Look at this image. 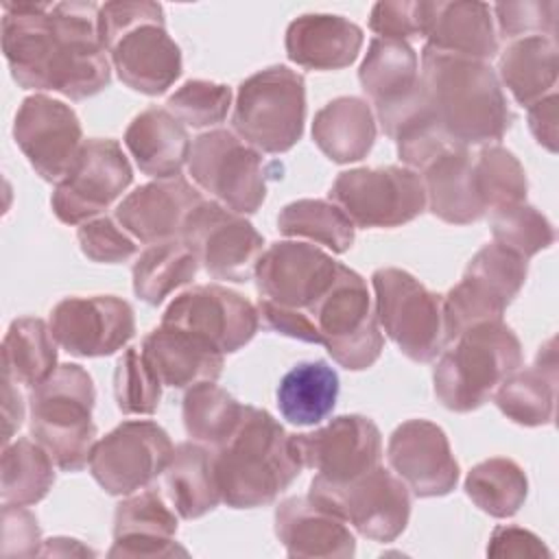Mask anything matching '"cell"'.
<instances>
[{"label":"cell","instance_id":"16","mask_svg":"<svg viewBox=\"0 0 559 559\" xmlns=\"http://www.w3.org/2000/svg\"><path fill=\"white\" fill-rule=\"evenodd\" d=\"M162 325L190 332L223 354L245 347L260 328L258 308L221 284H199L179 293L162 314Z\"/></svg>","mask_w":559,"mask_h":559},{"label":"cell","instance_id":"12","mask_svg":"<svg viewBox=\"0 0 559 559\" xmlns=\"http://www.w3.org/2000/svg\"><path fill=\"white\" fill-rule=\"evenodd\" d=\"M330 201L356 227L391 229L415 221L426 210V190L419 173L406 166H365L338 173Z\"/></svg>","mask_w":559,"mask_h":559},{"label":"cell","instance_id":"26","mask_svg":"<svg viewBox=\"0 0 559 559\" xmlns=\"http://www.w3.org/2000/svg\"><path fill=\"white\" fill-rule=\"evenodd\" d=\"M362 28L334 13H304L284 37L286 57L308 70H341L352 66L362 48Z\"/></svg>","mask_w":559,"mask_h":559},{"label":"cell","instance_id":"2","mask_svg":"<svg viewBox=\"0 0 559 559\" xmlns=\"http://www.w3.org/2000/svg\"><path fill=\"white\" fill-rule=\"evenodd\" d=\"M419 81L428 111L454 144L487 146L513 124L515 116L487 61L424 46Z\"/></svg>","mask_w":559,"mask_h":559},{"label":"cell","instance_id":"23","mask_svg":"<svg viewBox=\"0 0 559 559\" xmlns=\"http://www.w3.org/2000/svg\"><path fill=\"white\" fill-rule=\"evenodd\" d=\"M201 201V192L181 175L155 179L135 188L118 203L116 221L144 245L177 240L188 214Z\"/></svg>","mask_w":559,"mask_h":559},{"label":"cell","instance_id":"37","mask_svg":"<svg viewBox=\"0 0 559 559\" xmlns=\"http://www.w3.org/2000/svg\"><path fill=\"white\" fill-rule=\"evenodd\" d=\"M55 485V463L50 454L26 437L2 445L0 500L2 504L31 507L46 498Z\"/></svg>","mask_w":559,"mask_h":559},{"label":"cell","instance_id":"22","mask_svg":"<svg viewBox=\"0 0 559 559\" xmlns=\"http://www.w3.org/2000/svg\"><path fill=\"white\" fill-rule=\"evenodd\" d=\"M386 461L417 498L448 496L459 483V463L448 435L428 419H406L389 437Z\"/></svg>","mask_w":559,"mask_h":559},{"label":"cell","instance_id":"42","mask_svg":"<svg viewBox=\"0 0 559 559\" xmlns=\"http://www.w3.org/2000/svg\"><path fill=\"white\" fill-rule=\"evenodd\" d=\"M476 192L485 212L526 201L528 179L520 159L504 146L487 144L472 157Z\"/></svg>","mask_w":559,"mask_h":559},{"label":"cell","instance_id":"52","mask_svg":"<svg viewBox=\"0 0 559 559\" xmlns=\"http://www.w3.org/2000/svg\"><path fill=\"white\" fill-rule=\"evenodd\" d=\"M557 92L546 94L537 103L528 105V129L539 146L557 153Z\"/></svg>","mask_w":559,"mask_h":559},{"label":"cell","instance_id":"9","mask_svg":"<svg viewBox=\"0 0 559 559\" xmlns=\"http://www.w3.org/2000/svg\"><path fill=\"white\" fill-rule=\"evenodd\" d=\"M373 312L384 334L413 362H430L445 345L443 295L428 290L404 269L382 266L371 275Z\"/></svg>","mask_w":559,"mask_h":559},{"label":"cell","instance_id":"49","mask_svg":"<svg viewBox=\"0 0 559 559\" xmlns=\"http://www.w3.org/2000/svg\"><path fill=\"white\" fill-rule=\"evenodd\" d=\"M41 531L37 518L15 504H2V555L35 557L41 550Z\"/></svg>","mask_w":559,"mask_h":559},{"label":"cell","instance_id":"5","mask_svg":"<svg viewBox=\"0 0 559 559\" xmlns=\"http://www.w3.org/2000/svg\"><path fill=\"white\" fill-rule=\"evenodd\" d=\"M522 367V345L502 321H485L467 328L450 341L432 369L437 400L454 413L480 408L496 386Z\"/></svg>","mask_w":559,"mask_h":559},{"label":"cell","instance_id":"36","mask_svg":"<svg viewBox=\"0 0 559 559\" xmlns=\"http://www.w3.org/2000/svg\"><path fill=\"white\" fill-rule=\"evenodd\" d=\"M57 367V341L50 325L37 317L11 321L2 338V376L33 389Z\"/></svg>","mask_w":559,"mask_h":559},{"label":"cell","instance_id":"35","mask_svg":"<svg viewBox=\"0 0 559 559\" xmlns=\"http://www.w3.org/2000/svg\"><path fill=\"white\" fill-rule=\"evenodd\" d=\"M498 81L513 98L528 107L555 92L557 41L555 37L531 35L509 41L498 57Z\"/></svg>","mask_w":559,"mask_h":559},{"label":"cell","instance_id":"19","mask_svg":"<svg viewBox=\"0 0 559 559\" xmlns=\"http://www.w3.org/2000/svg\"><path fill=\"white\" fill-rule=\"evenodd\" d=\"M338 266L341 262L317 245L277 240L262 251L253 280L260 299L308 314L334 284Z\"/></svg>","mask_w":559,"mask_h":559},{"label":"cell","instance_id":"10","mask_svg":"<svg viewBox=\"0 0 559 559\" xmlns=\"http://www.w3.org/2000/svg\"><path fill=\"white\" fill-rule=\"evenodd\" d=\"M308 498L352 524L362 537L380 544L395 542L411 518V489L382 465L347 483L314 476Z\"/></svg>","mask_w":559,"mask_h":559},{"label":"cell","instance_id":"48","mask_svg":"<svg viewBox=\"0 0 559 559\" xmlns=\"http://www.w3.org/2000/svg\"><path fill=\"white\" fill-rule=\"evenodd\" d=\"M426 0H389L376 2L369 13V28L384 39L421 37Z\"/></svg>","mask_w":559,"mask_h":559},{"label":"cell","instance_id":"18","mask_svg":"<svg viewBox=\"0 0 559 559\" xmlns=\"http://www.w3.org/2000/svg\"><path fill=\"white\" fill-rule=\"evenodd\" d=\"M13 140L33 170L50 183L66 177L85 142L76 111L46 94L22 100L13 120Z\"/></svg>","mask_w":559,"mask_h":559},{"label":"cell","instance_id":"6","mask_svg":"<svg viewBox=\"0 0 559 559\" xmlns=\"http://www.w3.org/2000/svg\"><path fill=\"white\" fill-rule=\"evenodd\" d=\"M94 404V380L74 362L59 365L28 393L31 435L61 472H81L90 461L96 443Z\"/></svg>","mask_w":559,"mask_h":559},{"label":"cell","instance_id":"51","mask_svg":"<svg viewBox=\"0 0 559 559\" xmlns=\"http://www.w3.org/2000/svg\"><path fill=\"white\" fill-rule=\"evenodd\" d=\"M487 555L489 557H550L552 552L535 533L507 524V526L493 528L487 544Z\"/></svg>","mask_w":559,"mask_h":559},{"label":"cell","instance_id":"41","mask_svg":"<svg viewBox=\"0 0 559 559\" xmlns=\"http://www.w3.org/2000/svg\"><path fill=\"white\" fill-rule=\"evenodd\" d=\"M245 404L214 382H199L183 395L181 419L188 437L212 450L238 426Z\"/></svg>","mask_w":559,"mask_h":559},{"label":"cell","instance_id":"17","mask_svg":"<svg viewBox=\"0 0 559 559\" xmlns=\"http://www.w3.org/2000/svg\"><path fill=\"white\" fill-rule=\"evenodd\" d=\"M358 81L389 138L426 105L419 57L408 41L373 37L358 68Z\"/></svg>","mask_w":559,"mask_h":559},{"label":"cell","instance_id":"28","mask_svg":"<svg viewBox=\"0 0 559 559\" xmlns=\"http://www.w3.org/2000/svg\"><path fill=\"white\" fill-rule=\"evenodd\" d=\"M421 37L426 46L480 61H489L498 55L491 7L485 2H426Z\"/></svg>","mask_w":559,"mask_h":559},{"label":"cell","instance_id":"43","mask_svg":"<svg viewBox=\"0 0 559 559\" xmlns=\"http://www.w3.org/2000/svg\"><path fill=\"white\" fill-rule=\"evenodd\" d=\"M491 236L496 245L531 260L555 242V227L537 207L524 201L491 212Z\"/></svg>","mask_w":559,"mask_h":559},{"label":"cell","instance_id":"50","mask_svg":"<svg viewBox=\"0 0 559 559\" xmlns=\"http://www.w3.org/2000/svg\"><path fill=\"white\" fill-rule=\"evenodd\" d=\"M258 308V317L260 321L277 332V334H284L288 338H295V341H304V343H319V332L314 328V323L310 321V317L301 310H293V308H284V306H277V304H271L266 299H258L255 304Z\"/></svg>","mask_w":559,"mask_h":559},{"label":"cell","instance_id":"33","mask_svg":"<svg viewBox=\"0 0 559 559\" xmlns=\"http://www.w3.org/2000/svg\"><path fill=\"white\" fill-rule=\"evenodd\" d=\"M164 489L170 507L183 520H197L214 511L221 493L214 478L212 452L197 441L177 443L164 469Z\"/></svg>","mask_w":559,"mask_h":559},{"label":"cell","instance_id":"11","mask_svg":"<svg viewBox=\"0 0 559 559\" xmlns=\"http://www.w3.org/2000/svg\"><path fill=\"white\" fill-rule=\"evenodd\" d=\"M188 173L221 205L238 214H255L266 199L269 170L258 148L234 131L210 129L192 140Z\"/></svg>","mask_w":559,"mask_h":559},{"label":"cell","instance_id":"13","mask_svg":"<svg viewBox=\"0 0 559 559\" xmlns=\"http://www.w3.org/2000/svg\"><path fill=\"white\" fill-rule=\"evenodd\" d=\"M173 452L175 445L159 424L129 419L96 439L87 467L109 496H129L162 476Z\"/></svg>","mask_w":559,"mask_h":559},{"label":"cell","instance_id":"29","mask_svg":"<svg viewBox=\"0 0 559 559\" xmlns=\"http://www.w3.org/2000/svg\"><path fill=\"white\" fill-rule=\"evenodd\" d=\"M498 411L513 424L535 428L548 426L555 419L557 400V349L555 338H548L531 367L511 371L491 395Z\"/></svg>","mask_w":559,"mask_h":559},{"label":"cell","instance_id":"53","mask_svg":"<svg viewBox=\"0 0 559 559\" xmlns=\"http://www.w3.org/2000/svg\"><path fill=\"white\" fill-rule=\"evenodd\" d=\"M24 397L20 389L15 386L13 380L2 376V419H4V430H2V445L13 441V435L20 430L24 421Z\"/></svg>","mask_w":559,"mask_h":559},{"label":"cell","instance_id":"32","mask_svg":"<svg viewBox=\"0 0 559 559\" xmlns=\"http://www.w3.org/2000/svg\"><path fill=\"white\" fill-rule=\"evenodd\" d=\"M378 127L371 105L360 96H338L325 103L312 120V140L334 164L360 162L376 144Z\"/></svg>","mask_w":559,"mask_h":559},{"label":"cell","instance_id":"3","mask_svg":"<svg viewBox=\"0 0 559 559\" xmlns=\"http://www.w3.org/2000/svg\"><path fill=\"white\" fill-rule=\"evenodd\" d=\"M212 463L221 500L231 509L275 502L304 469L284 426L247 404L234 432L212 450Z\"/></svg>","mask_w":559,"mask_h":559},{"label":"cell","instance_id":"4","mask_svg":"<svg viewBox=\"0 0 559 559\" xmlns=\"http://www.w3.org/2000/svg\"><path fill=\"white\" fill-rule=\"evenodd\" d=\"M98 37L118 79L133 92L159 96L181 76V48L168 35L164 7L157 2L100 4Z\"/></svg>","mask_w":559,"mask_h":559},{"label":"cell","instance_id":"30","mask_svg":"<svg viewBox=\"0 0 559 559\" xmlns=\"http://www.w3.org/2000/svg\"><path fill=\"white\" fill-rule=\"evenodd\" d=\"M124 146L140 173L155 179L179 177L190 157V135L166 107H146L124 131Z\"/></svg>","mask_w":559,"mask_h":559},{"label":"cell","instance_id":"46","mask_svg":"<svg viewBox=\"0 0 559 559\" xmlns=\"http://www.w3.org/2000/svg\"><path fill=\"white\" fill-rule=\"evenodd\" d=\"M498 31L504 39L513 41L520 37L544 35L555 37L559 2L555 0H518L498 2L493 9Z\"/></svg>","mask_w":559,"mask_h":559},{"label":"cell","instance_id":"25","mask_svg":"<svg viewBox=\"0 0 559 559\" xmlns=\"http://www.w3.org/2000/svg\"><path fill=\"white\" fill-rule=\"evenodd\" d=\"M275 535L288 557L347 559L356 555V537L347 522L308 496H290L275 507Z\"/></svg>","mask_w":559,"mask_h":559},{"label":"cell","instance_id":"14","mask_svg":"<svg viewBox=\"0 0 559 559\" xmlns=\"http://www.w3.org/2000/svg\"><path fill=\"white\" fill-rule=\"evenodd\" d=\"M179 240L214 280L249 282L264 251L262 234L218 201H201L186 218Z\"/></svg>","mask_w":559,"mask_h":559},{"label":"cell","instance_id":"47","mask_svg":"<svg viewBox=\"0 0 559 559\" xmlns=\"http://www.w3.org/2000/svg\"><path fill=\"white\" fill-rule=\"evenodd\" d=\"M76 240L83 255L100 264L124 262L138 251V245L133 242V238L122 229L118 221L109 216H96L79 225Z\"/></svg>","mask_w":559,"mask_h":559},{"label":"cell","instance_id":"38","mask_svg":"<svg viewBox=\"0 0 559 559\" xmlns=\"http://www.w3.org/2000/svg\"><path fill=\"white\" fill-rule=\"evenodd\" d=\"M199 262L181 240L148 245L133 262V293L148 306H159L177 288L194 280Z\"/></svg>","mask_w":559,"mask_h":559},{"label":"cell","instance_id":"45","mask_svg":"<svg viewBox=\"0 0 559 559\" xmlns=\"http://www.w3.org/2000/svg\"><path fill=\"white\" fill-rule=\"evenodd\" d=\"M231 107V87L214 81L190 79L177 87L168 100L166 109L181 122L192 129L216 127L227 118Z\"/></svg>","mask_w":559,"mask_h":559},{"label":"cell","instance_id":"44","mask_svg":"<svg viewBox=\"0 0 559 559\" xmlns=\"http://www.w3.org/2000/svg\"><path fill=\"white\" fill-rule=\"evenodd\" d=\"M162 382L138 347H127L114 369V400L122 415H153L162 400Z\"/></svg>","mask_w":559,"mask_h":559},{"label":"cell","instance_id":"27","mask_svg":"<svg viewBox=\"0 0 559 559\" xmlns=\"http://www.w3.org/2000/svg\"><path fill=\"white\" fill-rule=\"evenodd\" d=\"M140 352L159 382L173 389L216 382L223 371V352L190 332L162 323L142 338Z\"/></svg>","mask_w":559,"mask_h":559},{"label":"cell","instance_id":"24","mask_svg":"<svg viewBox=\"0 0 559 559\" xmlns=\"http://www.w3.org/2000/svg\"><path fill=\"white\" fill-rule=\"evenodd\" d=\"M179 528L175 509L153 489L124 496L114 511V544L107 557L159 559L188 555L175 539Z\"/></svg>","mask_w":559,"mask_h":559},{"label":"cell","instance_id":"1","mask_svg":"<svg viewBox=\"0 0 559 559\" xmlns=\"http://www.w3.org/2000/svg\"><path fill=\"white\" fill-rule=\"evenodd\" d=\"M96 2H2V52L24 90H52L70 100L96 96L111 83L98 37Z\"/></svg>","mask_w":559,"mask_h":559},{"label":"cell","instance_id":"15","mask_svg":"<svg viewBox=\"0 0 559 559\" xmlns=\"http://www.w3.org/2000/svg\"><path fill=\"white\" fill-rule=\"evenodd\" d=\"M133 181L122 146L111 138L83 142L66 177L55 183L50 207L66 225H83L103 214Z\"/></svg>","mask_w":559,"mask_h":559},{"label":"cell","instance_id":"34","mask_svg":"<svg viewBox=\"0 0 559 559\" xmlns=\"http://www.w3.org/2000/svg\"><path fill=\"white\" fill-rule=\"evenodd\" d=\"M338 373L325 360H304L288 369L275 391L280 415L295 426H317L336 406Z\"/></svg>","mask_w":559,"mask_h":559},{"label":"cell","instance_id":"20","mask_svg":"<svg viewBox=\"0 0 559 559\" xmlns=\"http://www.w3.org/2000/svg\"><path fill=\"white\" fill-rule=\"evenodd\" d=\"M48 325L57 345L68 354L100 358L129 345L135 336V312L116 295L66 297L52 306Z\"/></svg>","mask_w":559,"mask_h":559},{"label":"cell","instance_id":"8","mask_svg":"<svg viewBox=\"0 0 559 559\" xmlns=\"http://www.w3.org/2000/svg\"><path fill=\"white\" fill-rule=\"evenodd\" d=\"M321 345L347 371L369 369L384 349L367 282L341 262L330 290L310 308Z\"/></svg>","mask_w":559,"mask_h":559},{"label":"cell","instance_id":"21","mask_svg":"<svg viewBox=\"0 0 559 559\" xmlns=\"http://www.w3.org/2000/svg\"><path fill=\"white\" fill-rule=\"evenodd\" d=\"M290 437L301 465L330 483H347L380 465L382 459L380 428L356 413L332 417L312 432Z\"/></svg>","mask_w":559,"mask_h":559},{"label":"cell","instance_id":"31","mask_svg":"<svg viewBox=\"0 0 559 559\" xmlns=\"http://www.w3.org/2000/svg\"><path fill=\"white\" fill-rule=\"evenodd\" d=\"M426 207L450 225H469L487 212L476 192L472 155L467 146H450L421 170Z\"/></svg>","mask_w":559,"mask_h":559},{"label":"cell","instance_id":"40","mask_svg":"<svg viewBox=\"0 0 559 559\" xmlns=\"http://www.w3.org/2000/svg\"><path fill=\"white\" fill-rule=\"evenodd\" d=\"M467 498L487 515L504 520L520 511L528 496L524 469L507 456H493L476 463L465 476Z\"/></svg>","mask_w":559,"mask_h":559},{"label":"cell","instance_id":"54","mask_svg":"<svg viewBox=\"0 0 559 559\" xmlns=\"http://www.w3.org/2000/svg\"><path fill=\"white\" fill-rule=\"evenodd\" d=\"M39 555L44 557H68V555H79V557H85V555H96L92 548L83 546L79 539H72V537H50V539H44L41 544V550Z\"/></svg>","mask_w":559,"mask_h":559},{"label":"cell","instance_id":"7","mask_svg":"<svg viewBox=\"0 0 559 559\" xmlns=\"http://www.w3.org/2000/svg\"><path fill=\"white\" fill-rule=\"evenodd\" d=\"M306 81L288 66H269L247 76L236 92L234 133L260 153L290 151L304 135Z\"/></svg>","mask_w":559,"mask_h":559},{"label":"cell","instance_id":"39","mask_svg":"<svg viewBox=\"0 0 559 559\" xmlns=\"http://www.w3.org/2000/svg\"><path fill=\"white\" fill-rule=\"evenodd\" d=\"M277 229L288 238H306L332 253H345L354 245L356 225L332 201L297 199L277 214Z\"/></svg>","mask_w":559,"mask_h":559}]
</instances>
